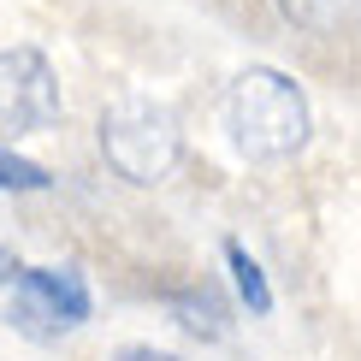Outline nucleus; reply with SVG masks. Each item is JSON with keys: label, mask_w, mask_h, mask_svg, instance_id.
I'll list each match as a JSON object with an SVG mask.
<instances>
[{"label": "nucleus", "mask_w": 361, "mask_h": 361, "mask_svg": "<svg viewBox=\"0 0 361 361\" xmlns=\"http://www.w3.org/2000/svg\"><path fill=\"white\" fill-rule=\"evenodd\" d=\"M231 137L249 160H284L308 142V95L273 66H249L225 101Z\"/></svg>", "instance_id": "f257e3e1"}, {"label": "nucleus", "mask_w": 361, "mask_h": 361, "mask_svg": "<svg viewBox=\"0 0 361 361\" xmlns=\"http://www.w3.org/2000/svg\"><path fill=\"white\" fill-rule=\"evenodd\" d=\"M0 190H48V172L12 148H0Z\"/></svg>", "instance_id": "6e6552de"}, {"label": "nucleus", "mask_w": 361, "mask_h": 361, "mask_svg": "<svg viewBox=\"0 0 361 361\" xmlns=\"http://www.w3.org/2000/svg\"><path fill=\"white\" fill-rule=\"evenodd\" d=\"M113 361H178V355H166V350H154V343H130V350H118Z\"/></svg>", "instance_id": "1a4fd4ad"}, {"label": "nucleus", "mask_w": 361, "mask_h": 361, "mask_svg": "<svg viewBox=\"0 0 361 361\" xmlns=\"http://www.w3.org/2000/svg\"><path fill=\"white\" fill-rule=\"evenodd\" d=\"M54 118H59L54 66L36 48H6L0 54V130L30 137V130H48Z\"/></svg>", "instance_id": "20e7f679"}, {"label": "nucleus", "mask_w": 361, "mask_h": 361, "mask_svg": "<svg viewBox=\"0 0 361 361\" xmlns=\"http://www.w3.org/2000/svg\"><path fill=\"white\" fill-rule=\"evenodd\" d=\"M166 308L178 314V326H184L190 338H207V343H219L225 332H231V314H225V302L214 290H166Z\"/></svg>", "instance_id": "39448f33"}, {"label": "nucleus", "mask_w": 361, "mask_h": 361, "mask_svg": "<svg viewBox=\"0 0 361 361\" xmlns=\"http://www.w3.org/2000/svg\"><path fill=\"white\" fill-rule=\"evenodd\" d=\"M101 154L130 184H160L184 154L178 113L160 107V101H118V107L101 113Z\"/></svg>", "instance_id": "f03ea898"}, {"label": "nucleus", "mask_w": 361, "mask_h": 361, "mask_svg": "<svg viewBox=\"0 0 361 361\" xmlns=\"http://www.w3.org/2000/svg\"><path fill=\"white\" fill-rule=\"evenodd\" d=\"M225 261H231V273H237V290H243V302H249L255 314H267V308H273V290H267L261 267L249 261V249H243V243H225Z\"/></svg>", "instance_id": "0eeeda50"}, {"label": "nucleus", "mask_w": 361, "mask_h": 361, "mask_svg": "<svg viewBox=\"0 0 361 361\" xmlns=\"http://www.w3.org/2000/svg\"><path fill=\"white\" fill-rule=\"evenodd\" d=\"M12 273H18V261H12V255L0 249V279H12Z\"/></svg>", "instance_id": "9d476101"}, {"label": "nucleus", "mask_w": 361, "mask_h": 361, "mask_svg": "<svg viewBox=\"0 0 361 361\" xmlns=\"http://www.w3.org/2000/svg\"><path fill=\"white\" fill-rule=\"evenodd\" d=\"M18 296H12V320L30 338H59L89 320V284L71 267H18Z\"/></svg>", "instance_id": "7ed1b4c3"}, {"label": "nucleus", "mask_w": 361, "mask_h": 361, "mask_svg": "<svg viewBox=\"0 0 361 361\" xmlns=\"http://www.w3.org/2000/svg\"><path fill=\"white\" fill-rule=\"evenodd\" d=\"M355 6L361 0H279L284 18L314 30V36H350L355 30Z\"/></svg>", "instance_id": "423d86ee"}]
</instances>
